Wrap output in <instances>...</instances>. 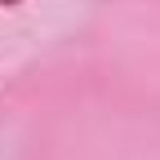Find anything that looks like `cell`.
<instances>
[{"label":"cell","instance_id":"cell-1","mask_svg":"<svg viewBox=\"0 0 160 160\" xmlns=\"http://www.w3.org/2000/svg\"><path fill=\"white\" fill-rule=\"evenodd\" d=\"M0 5H22V0H0Z\"/></svg>","mask_w":160,"mask_h":160}]
</instances>
